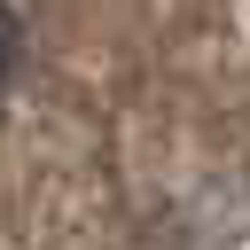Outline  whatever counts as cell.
Masks as SVG:
<instances>
[{
	"label": "cell",
	"mask_w": 250,
	"mask_h": 250,
	"mask_svg": "<svg viewBox=\"0 0 250 250\" xmlns=\"http://www.w3.org/2000/svg\"><path fill=\"white\" fill-rule=\"evenodd\" d=\"M16 62H23V23H16V8L0 0V86L16 78Z\"/></svg>",
	"instance_id": "cell-1"
}]
</instances>
